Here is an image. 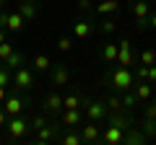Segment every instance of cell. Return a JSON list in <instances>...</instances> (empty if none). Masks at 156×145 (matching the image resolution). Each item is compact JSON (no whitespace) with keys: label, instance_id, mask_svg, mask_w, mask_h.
<instances>
[{"label":"cell","instance_id":"obj_42","mask_svg":"<svg viewBox=\"0 0 156 145\" xmlns=\"http://www.w3.org/2000/svg\"><path fill=\"white\" fill-rule=\"evenodd\" d=\"M148 3H156V0H148Z\"/></svg>","mask_w":156,"mask_h":145},{"label":"cell","instance_id":"obj_32","mask_svg":"<svg viewBox=\"0 0 156 145\" xmlns=\"http://www.w3.org/2000/svg\"><path fill=\"white\" fill-rule=\"evenodd\" d=\"M57 49L60 52H70L73 49V39L70 36H60V39H57Z\"/></svg>","mask_w":156,"mask_h":145},{"label":"cell","instance_id":"obj_40","mask_svg":"<svg viewBox=\"0 0 156 145\" xmlns=\"http://www.w3.org/2000/svg\"><path fill=\"white\" fill-rule=\"evenodd\" d=\"M5 96H8V93H5V86H0V104L5 101Z\"/></svg>","mask_w":156,"mask_h":145},{"label":"cell","instance_id":"obj_21","mask_svg":"<svg viewBox=\"0 0 156 145\" xmlns=\"http://www.w3.org/2000/svg\"><path fill=\"white\" fill-rule=\"evenodd\" d=\"M120 99H122V109H125V112H133L135 106L140 104L138 96H135V91H122V96H120Z\"/></svg>","mask_w":156,"mask_h":145},{"label":"cell","instance_id":"obj_6","mask_svg":"<svg viewBox=\"0 0 156 145\" xmlns=\"http://www.w3.org/2000/svg\"><path fill=\"white\" fill-rule=\"evenodd\" d=\"M78 132H81V137H83L86 145H96V143H101V127H99V122H94V119H86V122H81Z\"/></svg>","mask_w":156,"mask_h":145},{"label":"cell","instance_id":"obj_41","mask_svg":"<svg viewBox=\"0 0 156 145\" xmlns=\"http://www.w3.org/2000/svg\"><path fill=\"white\" fill-rule=\"evenodd\" d=\"M5 42V29H0V44Z\"/></svg>","mask_w":156,"mask_h":145},{"label":"cell","instance_id":"obj_25","mask_svg":"<svg viewBox=\"0 0 156 145\" xmlns=\"http://www.w3.org/2000/svg\"><path fill=\"white\" fill-rule=\"evenodd\" d=\"M96 26H99V31H101V34H115L117 29H120V26H117V21H115V18H104V21H99Z\"/></svg>","mask_w":156,"mask_h":145},{"label":"cell","instance_id":"obj_14","mask_svg":"<svg viewBox=\"0 0 156 145\" xmlns=\"http://www.w3.org/2000/svg\"><path fill=\"white\" fill-rule=\"evenodd\" d=\"M94 23L89 21V18H78L76 23H73V36H76V39H89L91 34H94Z\"/></svg>","mask_w":156,"mask_h":145},{"label":"cell","instance_id":"obj_27","mask_svg":"<svg viewBox=\"0 0 156 145\" xmlns=\"http://www.w3.org/2000/svg\"><path fill=\"white\" fill-rule=\"evenodd\" d=\"M107 109H109V112H122V99H120V96L117 93H112V96H107Z\"/></svg>","mask_w":156,"mask_h":145},{"label":"cell","instance_id":"obj_8","mask_svg":"<svg viewBox=\"0 0 156 145\" xmlns=\"http://www.w3.org/2000/svg\"><path fill=\"white\" fill-rule=\"evenodd\" d=\"M50 80H52V86H57V88H60V86H68L70 83V67L60 65V62L52 65L50 67Z\"/></svg>","mask_w":156,"mask_h":145},{"label":"cell","instance_id":"obj_17","mask_svg":"<svg viewBox=\"0 0 156 145\" xmlns=\"http://www.w3.org/2000/svg\"><path fill=\"white\" fill-rule=\"evenodd\" d=\"M133 91H135V96H138V101H140V104L151 101V96H154V86H151L148 80H135Z\"/></svg>","mask_w":156,"mask_h":145},{"label":"cell","instance_id":"obj_24","mask_svg":"<svg viewBox=\"0 0 156 145\" xmlns=\"http://www.w3.org/2000/svg\"><path fill=\"white\" fill-rule=\"evenodd\" d=\"M23 62H26L23 52H18V49H16V52H13V55H11V57L5 60V62H3V65H5V67H11V70H16V67H21Z\"/></svg>","mask_w":156,"mask_h":145},{"label":"cell","instance_id":"obj_2","mask_svg":"<svg viewBox=\"0 0 156 145\" xmlns=\"http://www.w3.org/2000/svg\"><path fill=\"white\" fill-rule=\"evenodd\" d=\"M62 130H65V124L62 122H47L44 127H39L37 132H34V145H50V143H57L62 135Z\"/></svg>","mask_w":156,"mask_h":145},{"label":"cell","instance_id":"obj_18","mask_svg":"<svg viewBox=\"0 0 156 145\" xmlns=\"http://www.w3.org/2000/svg\"><path fill=\"white\" fill-rule=\"evenodd\" d=\"M26 26V18L21 16V13H8V23H5V31H11V34H18L21 29Z\"/></svg>","mask_w":156,"mask_h":145},{"label":"cell","instance_id":"obj_39","mask_svg":"<svg viewBox=\"0 0 156 145\" xmlns=\"http://www.w3.org/2000/svg\"><path fill=\"white\" fill-rule=\"evenodd\" d=\"M148 29H154V31H156V13H151V16H148Z\"/></svg>","mask_w":156,"mask_h":145},{"label":"cell","instance_id":"obj_33","mask_svg":"<svg viewBox=\"0 0 156 145\" xmlns=\"http://www.w3.org/2000/svg\"><path fill=\"white\" fill-rule=\"evenodd\" d=\"M148 78V65H138L135 67V80H146Z\"/></svg>","mask_w":156,"mask_h":145},{"label":"cell","instance_id":"obj_11","mask_svg":"<svg viewBox=\"0 0 156 145\" xmlns=\"http://www.w3.org/2000/svg\"><path fill=\"white\" fill-rule=\"evenodd\" d=\"M135 62V55H133V44H130L128 39L120 42V52H117V65H122V67H130Z\"/></svg>","mask_w":156,"mask_h":145},{"label":"cell","instance_id":"obj_38","mask_svg":"<svg viewBox=\"0 0 156 145\" xmlns=\"http://www.w3.org/2000/svg\"><path fill=\"white\" fill-rule=\"evenodd\" d=\"M5 23H8V13L0 8V29H5Z\"/></svg>","mask_w":156,"mask_h":145},{"label":"cell","instance_id":"obj_4","mask_svg":"<svg viewBox=\"0 0 156 145\" xmlns=\"http://www.w3.org/2000/svg\"><path fill=\"white\" fill-rule=\"evenodd\" d=\"M8 135H11V140L16 143V140H23L29 132H31V119L26 117V114H18V117H11L5 124Z\"/></svg>","mask_w":156,"mask_h":145},{"label":"cell","instance_id":"obj_1","mask_svg":"<svg viewBox=\"0 0 156 145\" xmlns=\"http://www.w3.org/2000/svg\"><path fill=\"white\" fill-rule=\"evenodd\" d=\"M135 86V72L130 70V67H115V70L107 75V88H115V91H133Z\"/></svg>","mask_w":156,"mask_h":145},{"label":"cell","instance_id":"obj_15","mask_svg":"<svg viewBox=\"0 0 156 145\" xmlns=\"http://www.w3.org/2000/svg\"><path fill=\"white\" fill-rule=\"evenodd\" d=\"M120 11V0H99L94 3V16H109V13H117Z\"/></svg>","mask_w":156,"mask_h":145},{"label":"cell","instance_id":"obj_22","mask_svg":"<svg viewBox=\"0 0 156 145\" xmlns=\"http://www.w3.org/2000/svg\"><path fill=\"white\" fill-rule=\"evenodd\" d=\"M140 130L146 132L148 140H154L156 137V117H143V119H140Z\"/></svg>","mask_w":156,"mask_h":145},{"label":"cell","instance_id":"obj_5","mask_svg":"<svg viewBox=\"0 0 156 145\" xmlns=\"http://www.w3.org/2000/svg\"><path fill=\"white\" fill-rule=\"evenodd\" d=\"M109 109H107L104 101H96V99H83V117L86 119H94V122H101L107 119Z\"/></svg>","mask_w":156,"mask_h":145},{"label":"cell","instance_id":"obj_35","mask_svg":"<svg viewBox=\"0 0 156 145\" xmlns=\"http://www.w3.org/2000/svg\"><path fill=\"white\" fill-rule=\"evenodd\" d=\"M146 80H148L151 86H156V65H148V78Z\"/></svg>","mask_w":156,"mask_h":145},{"label":"cell","instance_id":"obj_37","mask_svg":"<svg viewBox=\"0 0 156 145\" xmlns=\"http://www.w3.org/2000/svg\"><path fill=\"white\" fill-rule=\"evenodd\" d=\"M143 117H156V101H154V104H148V106H146Z\"/></svg>","mask_w":156,"mask_h":145},{"label":"cell","instance_id":"obj_9","mask_svg":"<svg viewBox=\"0 0 156 145\" xmlns=\"http://www.w3.org/2000/svg\"><path fill=\"white\" fill-rule=\"evenodd\" d=\"M122 135H125L122 127H117V124H107L104 132H101V145H120V143H122Z\"/></svg>","mask_w":156,"mask_h":145},{"label":"cell","instance_id":"obj_16","mask_svg":"<svg viewBox=\"0 0 156 145\" xmlns=\"http://www.w3.org/2000/svg\"><path fill=\"white\" fill-rule=\"evenodd\" d=\"M146 132L140 127H133V124H130L128 130H125V135H122V143L125 145H140V143H146Z\"/></svg>","mask_w":156,"mask_h":145},{"label":"cell","instance_id":"obj_13","mask_svg":"<svg viewBox=\"0 0 156 145\" xmlns=\"http://www.w3.org/2000/svg\"><path fill=\"white\" fill-rule=\"evenodd\" d=\"M42 104H44V112L47 114H60L62 112V96L57 93V91H50Z\"/></svg>","mask_w":156,"mask_h":145},{"label":"cell","instance_id":"obj_36","mask_svg":"<svg viewBox=\"0 0 156 145\" xmlns=\"http://www.w3.org/2000/svg\"><path fill=\"white\" fill-rule=\"evenodd\" d=\"M8 119H11V117H8V112L3 109V104H0V127H5V124H8Z\"/></svg>","mask_w":156,"mask_h":145},{"label":"cell","instance_id":"obj_20","mask_svg":"<svg viewBox=\"0 0 156 145\" xmlns=\"http://www.w3.org/2000/svg\"><path fill=\"white\" fill-rule=\"evenodd\" d=\"M133 16L135 18H148L151 16V3L148 0H135L133 3Z\"/></svg>","mask_w":156,"mask_h":145},{"label":"cell","instance_id":"obj_34","mask_svg":"<svg viewBox=\"0 0 156 145\" xmlns=\"http://www.w3.org/2000/svg\"><path fill=\"white\" fill-rule=\"evenodd\" d=\"M78 11L91 13V11H94V0H78Z\"/></svg>","mask_w":156,"mask_h":145},{"label":"cell","instance_id":"obj_3","mask_svg":"<svg viewBox=\"0 0 156 145\" xmlns=\"http://www.w3.org/2000/svg\"><path fill=\"white\" fill-rule=\"evenodd\" d=\"M11 86H16V91H21V93H29V91L37 86V80H34V67H26V65L16 67Z\"/></svg>","mask_w":156,"mask_h":145},{"label":"cell","instance_id":"obj_7","mask_svg":"<svg viewBox=\"0 0 156 145\" xmlns=\"http://www.w3.org/2000/svg\"><path fill=\"white\" fill-rule=\"evenodd\" d=\"M29 106V99L26 96H5V101H3V109L8 112V117H18V114L26 112Z\"/></svg>","mask_w":156,"mask_h":145},{"label":"cell","instance_id":"obj_30","mask_svg":"<svg viewBox=\"0 0 156 145\" xmlns=\"http://www.w3.org/2000/svg\"><path fill=\"white\" fill-rule=\"evenodd\" d=\"M47 122H50V119H47L44 114H34V117H31V132H37L39 127H44Z\"/></svg>","mask_w":156,"mask_h":145},{"label":"cell","instance_id":"obj_29","mask_svg":"<svg viewBox=\"0 0 156 145\" xmlns=\"http://www.w3.org/2000/svg\"><path fill=\"white\" fill-rule=\"evenodd\" d=\"M11 80H13V70L11 67H5V65H0V86H11Z\"/></svg>","mask_w":156,"mask_h":145},{"label":"cell","instance_id":"obj_31","mask_svg":"<svg viewBox=\"0 0 156 145\" xmlns=\"http://www.w3.org/2000/svg\"><path fill=\"white\" fill-rule=\"evenodd\" d=\"M13 52H16V49H13V44H8V42H3V44H0V62H5L8 57L13 55Z\"/></svg>","mask_w":156,"mask_h":145},{"label":"cell","instance_id":"obj_26","mask_svg":"<svg viewBox=\"0 0 156 145\" xmlns=\"http://www.w3.org/2000/svg\"><path fill=\"white\" fill-rule=\"evenodd\" d=\"M31 65H34V70H42V72H44V70H50V67H52V62H50V57H47V55H37Z\"/></svg>","mask_w":156,"mask_h":145},{"label":"cell","instance_id":"obj_10","mask_svg":"<svg viewBox=\"0 0 156 145\" xmlns=\"http://www.w3.org/2000/svg\"><path fill=\"white\" fill-rule=\"evenodd\" d=\"M16 11L21 13L23 18H26V23L37 21V16H39V5H37V0H18Z\"/></svg>","mask_w":156,"mask_h":145},{"label":"cell","instance_id":"obj_23","mask_svg":"<svg viewBox=\"0 0 156 145\" xmlns=\"http://www.w3.org/2000/svg\"><path fill=\"white\" fill-rule=\"evenodd\" d=\"M81 104H83V96H78V93L62 96V109H81Z\"/></svg>","mask_w":156,"mask_h":145},{"label":"cell","instance_id":"obj_28","mask_svg":"<svg viewBox=\"0 0 156 145\" xmlns=\"http://www.w3.org/2000/svg\"><path fill=\"white\" fill-rule=\"evenodd\" d=\"M138 62L140 65H156V49H143L138 55Z\"/></svg>","mask_w":156,"mask_h":145},{"label":"cell","instance_id":"obj_19","mask_svg":"<svg viewBox=\"0 0 156 145\" xmlns=\"http://www.w3.org/2000/svg\"><path fill=\"white\" fill-rule=\"evenodd\" d=\"M117 52H120V44H115V42H104V47H101V60L104 62H117Z\"/></svg>","mask_w":156,"mask_h":145},{"label":"cell","instance_id":"obj_12","mask_svg":"<svg viewBox=\"0 0 156 145\" xmlns=\"http://www.w3.org/2000/svg\"><path fill=\"white\" fill-rule=\"evenodd\" d=\"M60 122L65 124V127H81L83 112H81V109H62L60 112Z\"/></svg>","mask_w":156,"mask_h":145}]
</instances>
